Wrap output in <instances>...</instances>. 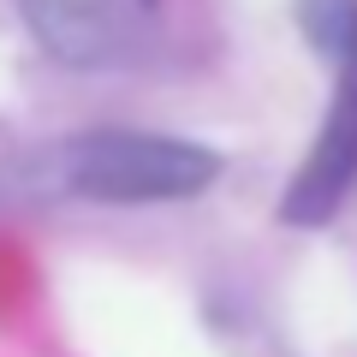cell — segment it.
<instances>
[{
    "instance_id": "1",
    "label": "cell",
    "mask_w": 357,
    "mask_h": 357,
    "mask_svg": "<svg viewBox=\"0 0 357 357\" xmlns=\"http://www.w3.org/2000/svg\"><path fill=\"white\" fill-rule=\"evenodd\" d=\"M220 161L197 143L178 137H149V131H89L54 149L48 185L72 197H96V203H173V197H197Z\"/></svg>"
},
{
    "instance_id": "2",
    "label": "cell",
    "mask_w": 357,
    "mask_h": 357,
    "mask_svg": "<svg viewBox=\"0 0 357 357\" xmlns=\"http://www.w3.org/2000/svg\"><path fill=\"white\" fill-rule=\"evenodd\" d=\"M24 18L60 66L102 72L143 54L161 18V0H24Z\"/></svg>"
},
{
    "instance_id": "3",
    "label": "cell",
    "mask_w": 357,
    "mask_h": 357,
    "mask_svg": "<svg viewBox=\"0 0 357 357\" xmlns=\"http://www.w3.org/2000/svg\"><path fill=\"white\" fill-rule=\"evenodd\" d=\"M333 60H340V84H333L328 126H321L310 161L298 167L292 191H286V203H280V215L292 220V227L328 220L333 208H340V197L351 191V178H357V42L345 54H333Z\"/></svg>"
}]
</instances>
